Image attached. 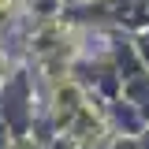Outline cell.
<instances>
[{
	"label": "cell",
	"instance_id": "cell-1",
	"mask_svg": "<svg viewBox=\"0 0 149 149\" xmlns=\"http://www.w3.org/2000/svg\"><path fill=\"white\" fill-rule=\"evenodd\" d=\"M8 4H11V0H0V8H4V11H8Z\"/></svg>",
	"mask_w": 149,
	"mask_h": 149
}]
</instances>
